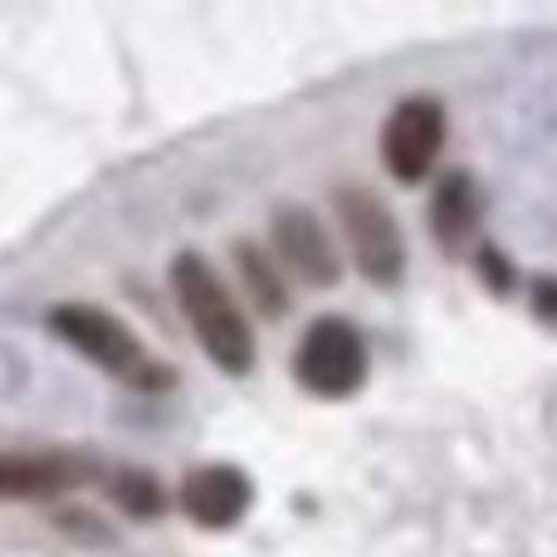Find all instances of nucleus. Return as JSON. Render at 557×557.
<instances>
[{"mask_svg": "<svg viewBox=\"0 0 557 557\" xmlns=\"http://www.w3.org/2000/svg\"><path fill=\"white\" fill-rule=\"evenodd\" d=\"M235 264H240V274H245V284H250L255 304H260L270 318H284V308H288V288H284V278L274 274V264L264 260V255L255 250V245H235Z\"/></svg>", "mask_w": 557, "mask_h": 557, "instance_id": "9d476101", "label": "nucleus"}, {"mask_svg": "<svg viewBox=\"0 0 557 557\" xmlns=\"http://www.w3.org/2000/svg\"><path fill=\"white\" fill-rule=\"evenodd\" d=\"M113 499L123 504L133 519H157V513L166 509L162 484H157L147 470H123V474H117V480H113Z\"/></svg>", "mask_w": 557, "mask_h": 557, "instance_id": "9b49d317", "label": "nucleus"}, {"mask_svg": "<svg viewBox=\"0 0 557 557\" xmlns=\"http://www.w3.org/2000/svg\"><path fill=\"white\" fill-rule=\"evenodd\" d=\"M255 504V484L235 465H201L182 480V509L196 529H235Z\"/></svg>", "mask_w": 557, "mask_h": 557, "instance_id": "0eeeda50", "label": "nucleus"}, {"mask_svg": "<svg viewBox=\"0 0 557 557\" xmlns=\"http://www.w3.org/2000/svg\"><path fill=\"white\" fill-rule=\"evenodd\" d=\"M337 221H343L347 250H352L357 270L372 284L392 288L406 274V235L396 225V215L386 211V201L367 186H337Z\"/></svg>", "mask_w": 557, "mask_h": 557, "instance_id": "7ed1b4c3", "label": "nucleus"}, {"mask_svg": "<svg viewBox=\"0 0 557 557\" xmlns=\"http://www.w3.org/2000/svg\"><path fill=\"white\" fill-rule=\"evenodd\" d=\"M533 313H539L543 323H557V278L533 284Z\"/></svg>", "mask_w": 557, "mask_h": 557, "instance_id": "f8f14e48", "label": "nucleus"}, {"mask_svg": "<svg viewBox=\"0 0 557 557\" xmlns=\"http://www.w3.org/2000/svg\"><path fill=\"white\" fill-rule=\"evenodd\" d=\"M294 376L304 392L343 401L367 382V343L347 318H318L294 352Z\"/></svg>", "mask_w": 557, "mask_h": 557, "instance_id": "20e7f679", "label": "nucleus"}, {"mask_svg": "<svg viewBox=\"0 0 557 557\" xmlns=\"http://www.w3.org/2000/svg\"><path fill=\"white\" fill-rule=\"evenodd\" d=\"M54 337H64L74 352H84L94 367H103L108 376L137 386V392H162L172 386V367H162L143 347V337L127 323H117L113 313H103L98 304H59L49 313Z\"/></svg>", "mask_w": 557, "mask_h": 557, "instance_id": "f03ea898", "label": "nucleus"}, {"mask_svg": "<svg viewBox=\"0 0 557 557\" xmlns=\"http://www.w3.org/2000/svg\"><path fill=\"white\" fill-rule=\"evenodd\" d=\"M270 231L288 274H298L304 284H318V288H333L343 278V260H337L333 240H327V231L318 225V215L308 206H278L270 215Z\"/></svg>", "mask_w": 557, "mask_h": 557, "instance_id": "423d86ee", "label": "nucleus"}, {"mask_svg": "<svg viewBox=\"0 0 557 557\" xmlns=\"http://www.w3.org/2000/svg\"><path fill=\"white\" fill-rule=\"evenodd\" d=\"M94 480V460L74 450L0 455V499H54Z\"/></svg>", "mask_w": 557, "mask_h": 557, "instance_id": "6e6552de", "label": "nucleus"}, {"mask_svg": "<svg viewBox=\"0 0 557 557\" xmlns=\"http://www.w3.org/2000/svg\"><path fill=\"white\" fill-rule=\"evenodd\" d=\"M431 231H435V240H441L445 255L470 250V240H474V186L465 172H450L441 186H435Z\"/></svg>", "mask_w": 557, "mask_h": 557, "instance_id": "1a4fd4ad", "label": "nucleus"}, {"mask_svg": "<svg viewBox=\"0 0 557 557\" xmlns=\"http://www.w3.org/2000/svg\"><path fill=\"white\" fill-rule=\"evenodd\" d=\"M445 147V108L431 94H411L382 123V162L396 182H421Z\"/></svg>", "mask_w": 557, "mask_h": 557, "instance_id": "39448f33", "label": "nucleus"}, {"mask_svg": "<svg viewBox=\"0 0 557 557\" xmlns=\"http://www.w3.org/2000/svg\"><path fill=\"white\" fill-rule=\"evenodd\" d=\"M172 294L182 304L186 323H191L196 343L211 352V362L231 376H245L255 367V327L240 313L235 294L221 284V274L201 260V255H176L172 260Z\"/></svg>", "mask_w": 557, "mask_h": 557, "instance_id": "f257e3e1", "label": "nucleus"}]
</instances>
